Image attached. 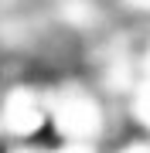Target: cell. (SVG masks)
Here are the masks:
<instances>
[{
    "mask_svg": "<svg viewBox=\"0 0 150 153\" xmlns=\"http://www.w3.org/2000/svg\"><path fill=\"white\" fill-rule=\"evenodd\" d=\"M48 116L58 123V133H65V136L72 140H89L99 133V105H96L92 95L85 92H61L58 95V105H51Z\"/></svg>",
    "mask_w": 150,
    "mask_h": 153,
    "instance_id": "1",
    "label": "cell"
},
{
    "mask_svg": "<svg viewBox=\"0 0 150 153\" xmlns=\"http://www.w3.org/2000/svg\"><path fill=\"white\" fill-rule=\"evenodd\" d=\"M48 109L38 102V95L31 88H10L0 105V129L10 133V136H34V133L45 126Z\"/></svg>",
    "mask_w": 150,
    "mask_h": 153,
    "instance_id": "2",
    "label": "cell"
}]
</instances>
